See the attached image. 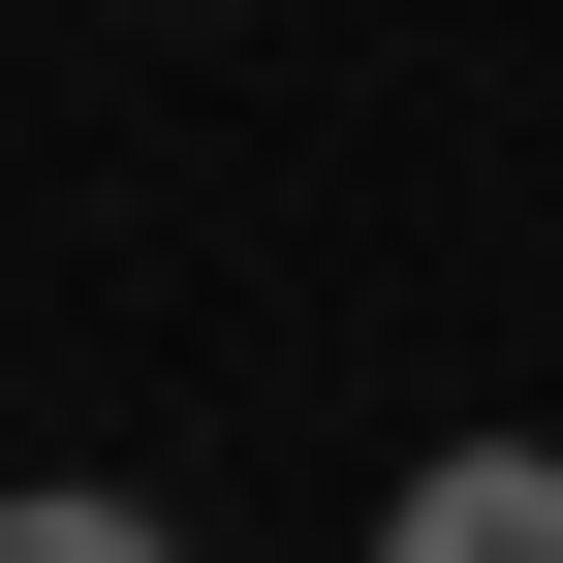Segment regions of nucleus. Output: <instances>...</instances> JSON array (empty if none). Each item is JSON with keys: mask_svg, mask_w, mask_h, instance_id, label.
Listing matches in <instances>:
<instances>
[{"mask_svg": "<svg viewBox=\"0 0 563 563\" xmlns=\"http://www.w3.org/2000/svg\"><path fill=\"white\" fill-rule=\"evenodd\" d=\"M376 563H563V439H439L376 501Z\"/></svg>", "mask_w": 563, "mask_h": 563, "instance_id": "nucleus-1", "label": "nucleus"}, {"mask_svg": "<svg viewBox=\"0 0 563 563\" xmlns=\"http://www.w3.org/2000/svg\"><path fill=\"white\" fill-rule=\"evenodd\" d=\"M0 563H188V532H125V501H0Z\"/></svg>", "mask_w": 563, "mask_h": 563, "instance_id": "nucleus-2", "label": "nucleus"}]
</instances>
